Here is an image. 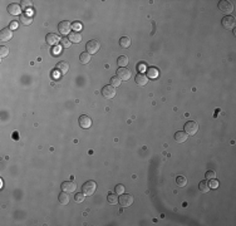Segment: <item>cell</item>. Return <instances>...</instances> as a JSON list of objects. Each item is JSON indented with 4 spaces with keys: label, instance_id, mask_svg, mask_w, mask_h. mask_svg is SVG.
I'll return each mask as SVG.
<instances>
[{
    "label": "cell",
    "instance_id": "6da1fadb",
    "mask_svg": "<svg viewBox=\"0 0 236 226\" xmlns=\"http://www.w3.org/2000/svg\"><path fill=\"white\" fill-rule=\"evenodd\" d=\"M96 190H97V183L94 181H87L82 186V192L86 196H92L96 192Z\"/></svg>",
    "mask_w": 236,
    "mask_h": 226
},
{
    "label": "cell",
    "instance_id": "7a4b0ae2",
    "mask_svg": "<svg viewBox=\"0 0 236 226\" xmlns=\"http://www.w3.org/2000/svg\"><path fill=\"white\" fill-rule=\"evenodd\" d=\"M218 9H220L222 13L230 15L234 11V5H232L231 2H227V0H221V2L218 3Z\"/></svg>",
    "mask_w": 236,
    "mask_h": 226
},
{
    "label": "cell",
    "instance_id": "3957f363",
    "mask_svg": "<svg viewBox=\"0 0 236 226\" xmlns=\"http://www.w3.org/2000/svg\"><path fill=\"white\" fill-rule=\"evenodd\" d=\"M185 132L190 136L196 135V133L198 132V124L196 122H193V121H188L186 124H185Z\"/></svg>",
    "mask_w": 236,
    "mask_h": 226
},
{
    "label": "cell",
    "instance_id": "277c9868",
    "mask_svg": "<svg viewBox=\"0 0 236 226\" xmlns=\"http://www.w3.org/2000/svg\"><path fill=\"white\" fill-rule=\"evenodd\" d=\"M58 30H59V33H61V34H63V35L69 34L70 30H72V23L68 21V20H63V21H61V23H59V25H58Z\"/></svg>",
    "mask_w": 236,
    "mask_h": 226
},
{
    "label": "cell",
    "instance_id": "5b68a950",
    "mask_svg": "<svg viewBox=\"0 0 236 226\" xmlns=\"http://www.w3.org/2000/svg\"><path fill=\"white\" fill-rule=\"evenodd\" d=\"M86 48H87V53H89V54H96V53H98V50H99V48H100V43L98 40H89L88 43H87V45H86Z\"/></svg>",
    "mask_w": 236,
    "mask_h": 226
},
{
    "label": "cell",
    "instance_id": "8992f818",
    "mask_svg": "<svg viewBox=\"0 0 236 226\" xmlns=\"http://www.w3.org/2000/svg\"><path fill=\"white\" fill-rule=\"evenodd\" d=\"M118 202H120V205H122L123 207L131 206L133 204V196L129 195V194H122L120 197H118Z\"/></svg>",
    "mask_w": 236,
    "mask_h": 226
},
{
    "label": "cell",
    "instance_id": "52a82bcc",
    "mask_svg": "<svg viewBox=\"0 0 236 226\" xmlns=\"http://www.w3.org/2000/svg\"><path fill=\"white\" fill-rule=\"evenodd\" d=\"M102 96L104 97V98H107V99H112V98H114V96H116V88L114 87H112L111 84L109 86H104L103 88H102Z\"/></svg>",
    "mask_w": 236,
    "mask_h": 226
},
{
    "label": "cell",
    "instance_id": "ba28073f",
    "mask_svg": "<svg viewBox=\"0 0 236 226\" xmlns=\"http://www.w3.org/2000/svg\"><path fill=\"white\" fill-rule=\"evenodd\" d=\"M221 24H222V27L225 29H227V30L234 29V27H235V18H234V16H231V15H226V16H224V18H222Z\"/></svg>",
    "mask_w": 236,
    "mask_h": 226
},
{
    "label": "cell",
    "instance_id": "9c48e42d",
    "mask_svg": "<svg viewBox=\"0 0 236 226\" xmlns=\"http://www.w3.org/2000/svg\"><path fill=\"white\" fill-rule=\"evenodd\" d=\"M62 190L64 192H68V194H70V192H74L75 190H77V185H75L73 181H64L62 183Z\"/></svg>",
    "mask_w": 236,
    "mask_h": 226
},
{
    "label": "cell",
    "instance_id": "30bf717a",
    "mask_svg": "<svg viewBox=\"0 0 236 226\" xmlns=\"http://www.w3.org/2000/svg\"><path fill=\"white\" fill-rule=\"evenodd\" d=\"M117 75L121 80H128L131 78V70L127 68H118Z\"/></svg>",
    "mask_w": 236,
    "mask_h": 226
},
{
    "label": "cell",
    "instance_id": "8fae6325",
    "mask_svg": "<svg viewBox=\"0 0 236 226\" xmlns=\"http://www.w3.org/2000/svg\"><path fill=\"white\" fill-rule=\"evenodd\" d=\"M13 38V31L10 28H4L0 31V40L2 41H8Z\"/></svg>",
    "mask_w": 236,
    "mask_h": 226
},
{
    "label": "cell",
    "instance_id": "7c38bea8",
    "mask_svg": "<svg viewBox=\"0 0 236 226\" xmlns=\"http://www.w3.org/2000/svg\"><path fill=\"white\" fill-rule=\"evenodd\" d=\"M79 126L82 128H89L92 126V120L87 114H83L79 117Z\"/></svg>",
    "mask_w": 236,
    "mask_h": 226
},
{
    "label": "cell",
    "instance_id": "4fadbf2b",
    "mask_svg": "<svg viewBox=\"0 0 236 226\" xmlns=\"http://www.w3.org/2000/svg\"><path fill=\"white\" fill-rule=\"evenodd\" d=\"M61 40H62V39L59 38L57 34H54V33H49V34L45 37V41H47L48 44H50V45H55V44H58Z\"/></svg>",
    "mask_w": 236,
    "mask_h": 226
},
{
    "label": "cell",
    "instance_id": "5bb4252c",
    "mask_svg": "<svg viewBox=\"0 0 236 226\" xmlns=\"http://www.w3.org/2000/svg\"><path fill=\"white\" fill-rule=\"evenodd\" d=\"M8 13H10L11 15H21V6L18 4H10L8 5Z\"/></svg>",
    "mask_w": 236,
    "mask_h": 226
},
{
    "label": "cell",
    "instance_id": "9a60e30c",
    "mask_svg": "<svg viewBox=\"0 0 236 226\" xmlns=\"http://www.w3.org/2000/svg\"><path fill=\"white\" fill-rule=\"evenodd\" d=\"M188 138V135L186 132H182V131H179L175 133V139L176 142H179V143H183V142H186Z\"/></svg>",
    "mask_w": 236,
    "mask_h": 226
},
{
    "label": "cell",
    "instance_id": "2e32d148",
    "mask_svg": "<svg viewBox=\"0 0 236 226\" xmlns=\"http://www.w3.org/2000/svg\"><path fill=\"white\" fill-rule=\"evenodd\" d=\"M68 39L70 40V43H80L82 34L79 31H70L68 34Z\"/></svg>",
    "mask_w": 236,
    "mask_h": 226
},
{
    "label": "cell",
    "instance_id": "e0dca14e",
    "mask_svg": "<svg viewBox=\"0 0 236 226\" xmlns=\"http://www.w3.org/2000/svg\"><path fill=\"white\" fill-rule=\"evenodd\" d=\"M136 83H137L138 86H141V87L146 86L147 83H148V77H147L146 74H143V73H138L136 75Z\"/></svg>",
    "mask_w": 236,
    "mask_h": 226
},
{
    "label": "cell",
    "instance_id": "ac0fdd59",
    "mask_svg": "<svg viewBox=\"0 0 236 226\" xmlns=\"http://www.w3.org/2000/svg\"><path fill=\"white\" fill-rule=\"evenodd\" d=\"M19 21L21 24H24V25H29L33 21V16H31V14H28V13L27 14H21L19 16Z\"/></svg>",
    "mask_w": 236,
    "mask_h": 226
},
{
    "label": "cell",
    "instance_id": "d6986e66",
    "mask_svg": "<svg viewBox=\"0 0 236 226\" xmlns=\"http://www.w3.org/2000/svg\"><path fill=\"white\" fill-rule=\"evenodd\" d=\"M57 69L61 72L62 74H64V73H67L69 70V64H68V62H64V61H62V62H59L58 64H57Z\"/></svg>",
    "mask_w": 236,
    "mask_h": 226
},
{
    "label": "cell",
    "instance_id": "ffe728a7",
    "mask_svg": "<svg viewBox=\"0 0 236 226\" xmlns=\"http://www.w3.org/2000/svg\"><path fill=\"white\" fill-rule=\"evenodd\" d=\"M59 202H61L62 205H68L69 204V194L68 192H62L61 195H59Z\"/></svg>",
    "mask_w": 236,
    "mask_h": 226
},
{
    "label": "cell",
    "instance_id": "44dd1931",
    "mask_svg": "<svg viewBox=\"0 0 236 226\" xmlns=\"http://www.w3.org/2000/svg\"><path fill=\"white\" fill-rule=\"evenodd\" d=\"M117 63H118V65H120L121 68H126V65H128V58L126 57V55H121V57H118Z\"/></svg>",
    "mask_w": 236,
    "mask_h": 226
},
{
    "label": "cell",
    "instance_id": "7402d4cb",
    "mask_svg": "<svg viewBox=\"0 0 236 226\" xmlns=\"http://www.w3.org/2000/svg\"><path fill=\"white\" fill-rule=\"evenodd\" d=\"M147 73H148V78H157L159 74V70L155 68V67H149L147 69Z\"/></svg>",
    "mask_w": 236,
    "mask_h": 226
},
{
    "label": "cell",
    "instance_id": "603a6c76",
    "mask_svg": "<svg viewBox=\"0 0 236 226\" xmlns=\"http://www.w3.org/2000/svg\"><path fill=\"white\" fill-rule=\"evenodd\" d=\"M79 61H80L82 64H88V63L90 62V54L87 53V52L82 53V54L79 55Z\"/></svg>",
    "mask_w": 236,
    "mask_h": 226
},
{
    "label": "cell",
    "instance_id": "cb8c5ba5",
    "mask_svg": "<svg viewBox=\"0 0 236 226\" xmlns=\"http://www.w3.org/2000/svg\"><path fill=\"white\" fill-rule=\"evenodd\" d=\"M198 188L201 192H204V194H207L210 191V186H208V182L207 181H201L200 185H198Z\"/></svg>",
    "mask_w": 236,
    "mask_h": 226
},
{
    "label": "cell",
    "instance_id": "d4e9b609",
    "mask_svg": "<svg viewBox=\"0 0 236 226\" xmlns=\"http://www.w3.org/2000/svg\"><path fill=\"white\" fill-rule=\"evenodd\" d=\"M120 44H121L122 48H129V45H131V39L128 37H122L120 39Z\"/></svg>",
    "mask_w": 236,
    "mask_h": 226
},
{
    "label": "cell",
    "instance_id": "484cf974",
    "mask_svg": "<svg viewBox=\"0 0 236 226\" xmlns=\"http://www.w3.org/2000/svg\"><path fill=\"white\" fill-rule=\"evenodd\" d=\"M109 83H111V86L112 87H120L121 86V83H122V80L118 78V75H113V77L111 78V80H109Z\"/></svg>",
    "mask_w": 236,
    "mask_h": 226
},
{
    "label": "cell",
    "instance_id": "4316f807",
    "mask_svg": "<svg viewBox=\"0 0 236 226\" xmlns=\"http://www.w3.org/2000/svg\"><path fill=\"white\" fill-rule=\"evenodd\" d=\"M107 200H108V204H111V205H117V204H118V196H117L116 194L108 195Z\"/></svg>",
    "mask_w": 236,
    "mask_h": 226
},
{
    "label": "cell",
    "instance_id": "83f0119b",
    "mask_svg": "<svg viewBox=\"0 0 236 226\" xmlns=\"http://www.w3.org/2000/svg\"><path fill=\"white\" fill-rule=\"evenodd\" d=\"M176 182H177V185H179L180 187H183L187 183V180H186V177H183V176H177Z\"/></svg>",
    "mask_w": 236,
    "mask_h": 226
},
{
    "label": "cell",
    "instance_id": "f1b7e54d",
    "mask_svg": "<svg viewBox=\"0 0 236 226\" xmlns=\"http://www.w3.org/2000/svg\"><path fill=\"white\" fill-rule=\"evenodd\" d=\"M8 54H9V48L5 47V45H2V47H0V57H2V58H5Z\"/></svg>",
    "mask_w": 236,
    "mask_h": 226
},
{
    "label": "cell",
    "instance_id": "f546056e",
    "mask_svg": "<svg viewBox=\"0 0 236 226\" xmlns=\"http://www.w3.org/2000/svg\"><path fill=\"white\" fill-rule=\"evenodd\" d=\"M84 196H86V195H84L83 192H82V194H79V192H78V194H75V195H74V200H75V202H78V204L83 202V201H84Z\"/></svg>",
    "mask_w": 236,
    "mask_h": 226
},
{
    "label": "cell",
    "instance_id": "4dcf8cb0",
    "mask_svg": "<svg viewBox=\"0 0 236 226\" xmlns=\"http://www.w3.org/2000/svg\"><path fill=\"white\" fill-rule=\"evenodd\" d=\"M72 29H74V31H79V30L82 29V24H80V21H74V23L72 24Z\"/></svg>",
    "mask_w": 236,
    "mask_h": 226
},
{
    "label": "cell",
    "instance_id": "1f68e13d",
    "mask_svg": "<svg viewBox=\"0 0 236 226\" xmlns=\"http://www.w3.org/2000/svg\"><path fill=\"white\" fill-rule=\"evenodd\" d=\"M114 191H116V194L122 195V194H124V186H122V185H117L116 188H114Z\"/></svg>",
    "mask_w": 236,
    "mask_h": 226
},
{
    "label": "cell",
    "instance_id": "d6a6232c",
    "mask_svg": "<svg viewBox=\"0 0 236 226\" xmlns=\"http://www.w3.org/2000/svg\"><path fill=\"white\" fill-rule=\"evenodd\" d=\"M61 43H62V45L64 47V48H68V47H70V40L68 39V38H63L62 40H61Z\"/></svg>",
    "mask_w": 236,
    "mask_h": 226
},
{
    "label": "cell",
    "instance_id": "836d02e7",
    "mask_svg": "<svg viewBox=\"0 0 236 226\" xmlns=\"http://www.w3.org/2000/svg\"><path fill=\"white\" fill-rule=\"evenodd\" d=\"M20 6L24 8V9H28V8L31 6V2H29V0H28V2H27V0H23V2L20 3Z\"/></svg>",
    "mask_w": 236,
    "mask_h": 226
},
{
    "label": "cell",
    "instance_id": "e575fe53",
    "mask_svg": "<svg viewBox=\"0 0 236 226\" xmlns=\"http://www.w3.org/2000/svg\"><path fill=\"white\" fill-rule=\"evenodd\" d=\"M215 177H216L215 171H207V172H206V179H207V180H212V179H215Z\"/></svg>",
    "mask_w": 236,
    "mask_h": 226
},
{
    "label": "cell",
    "instance_id": "d590c367",
    "mask_svg": "<svg viewBox=\"0 0 236 226\" xmlns=\"http://www.w3.org/2000/svg\"><path fill=\"white\" fill-rule=\"evenodd\" d=\"M208 186H210V188H216V187L218 186V182H217L215 179H212L211 181L208 182Z\"/></svg>",
    "mask_w": 236,
    "mask_h": 226
},
{
    "label": "cell",
    "instance_id": "8d00e7d4",
    "mask_svg": "<svg viewBox=\"0 0 236 226\" xmlns=\"http://www.w3.org/2000/svg\"><path fill=\"white\" fill-rule=\"evenodd\" d=\"M53 54H54V55L61 54V48H59V47H55V48L53 49Z\"/></svg>",
    "mask_w": 236,
    "mask_h": 226
},
{
    "label": "cell",
    "instance_id": "74e56055",
    "mask_svg": "<svg viewBox=\"0 0 236 226\" xmlns=\"http://www.w3.org/2000/svg\"><path fill=\"white\" fill-rule=\"evenodd\" d=\"M15 28H18V21H11L10 29H15Z\"/></svg>",
    "mask_w": 236,
    "mask_h": 226
},
{
    "label": "cell",
    "instance_id": "f35d334b",
    "mask_svg": "<svg viewBox=\"0 0 236 226\" xmlns=\"http://www.w3.org/2000/svg\"><path fill=\"white\" fill-rule=\"evenodd\" d=\"M53 73H54V77H59V73H61V72H59L58 69H55Z\"/></svg>",
    "mask_w": 236,
    "mask_h": 226
},
{
    "label": "cell",
    "instance_id": "ab89813d",
    "mask_svg": "<svg viewBox=\"0 0 236 226\" xmlns=\"http://www.w3.org/2000/svg\"><path fill=\"white\" fill-rule=\"evenodd\" d=\"M139 69H141V70H143V69H145V65L141 64V65H139Z\"/></svg>",
    "mask_w": 236,
    "mask_h": 226
}]
</instances>
